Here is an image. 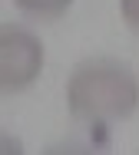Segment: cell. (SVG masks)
Wrapping results in <instances>:
<instances>
[{"mask_svg": "<svg viewBox=\"0 0 139 155\" xmlns=\"http://www.w3.org/2000/svg\"><path fill=\"white\" fill-rule=\"evenodd\" d=\"M43 69V43L40 36L17 23H7L0 30V89L20 93L33 86Z\"/></svg>", "mask_w": 139, "mask_h": 155, "instance_id": "2", "label": "cell"}, {"mask_svg": "<svg viewBox=\"0 0 139 155\" xmlns=\"http://www.w3.org/2000/svg\"><path fill=\"white\" fill-rule=\"evenodd\" d=\"M119 13L126 20V27L139 30V0H119Z\"/></svg>", "mask_w": 139, "mask_h": 155, "instance_id": "4", "label": "cell"}, {"mask_svg": "<svg viewBox=\"0 0 139 155\" xmlns=\"http://www.w3.org/2000/svg\"><path fill=\"white\" fill-rule=\"evenodd\" d=\"M13 3L20 13L36 17V20H56L73 7V0H13Z\"/></svg>", "mask_w": 139, "mask_h": 155, "instance_id": "3", "label": "cell"}, {"mask_svg": "<svg viewBox=\"0 0 139 155\" xmlns=\"http://www.w3.org/2000/svg\"><path fill=\"white\" fill-rule=\"evenodd\" d=\"M66 106L90 125L123 122L139 109V79L116 60H86L66 79Z\"/></svg>", "mask_w": 139, "mask_h": 155, "instance_id": "1", "label": "cell"}]
</instances>
